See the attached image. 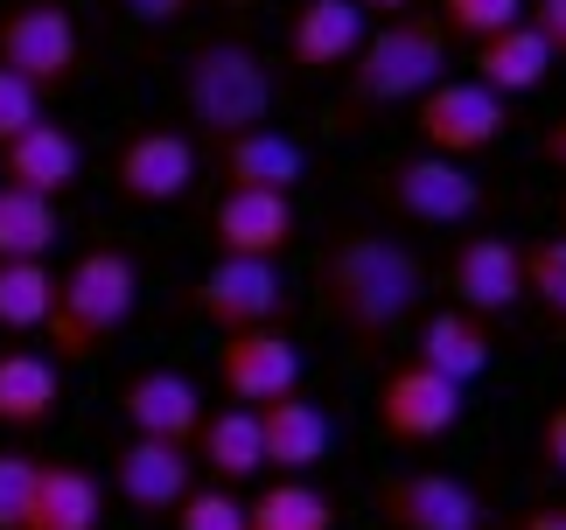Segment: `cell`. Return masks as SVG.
<instances>
[{"label":"cell","instance_id":"obj_1","mask_svg":"<svg viewBox=\"0 0 566 530\" xmlns=\"http://www.w3.org/2000/svg\"><path fill=\"white\" fill-rule=\"evenodd\" d=\"M315 286H322V315L357 349H385L420 315L427 265L412 245H399V237H385V231H343V237H329V252H322Z\"/></svg>","mask_w":566,"mask_h":530},{"label":"cell","instance_id":"obj_2","mask_svg":"<svg viewBox=\"0 0 566 530\" xmlns=\"http://www.w3.org/2000/svg\"><path fill=\"white\" fill-rule=\"evenodd\" d=\"M134 307H140V265L113 245L84 252L71 273L56 279V307H50V321H42V336L56 349V370L92 363L98 349L134 321Z\"/></svg>","mask_w":566,"mask_h":530},{"label":"cell","instance_id":"obj_3","mask_svg":"<svg viewBox=\"0 0 566 530\" xmlns=\"http://www.w3.org/2000/svg\"><path fill=\"white\" fill-rule=\"evenodd\" d=\"M441 77H448V29L433 14H391L385 29L364 35L357 63L343 71L350 119L391 113V105H420Z\"/></svg>","mask_w":566,"mask_h":530},{"label":"cell","instance_id":"obj_4","mask_svg":"<svg viewBox=\"0 0 566 530\" xmlns=\"http://www.w3.org/2000/svg\"><path fill=\"white\" fill-rule=\"evenodd\" d=\"M182 105L210 140H238V132L273 119V71L245 35H210L196 42L182 63Z\"/></svg>","mask_w":566,"mask_h":530},{"label":"cell","instance_id":"obj_5","mask_svg":"<svg viewBox=\"0 0 566 530\" xmlns=\"http://www.w3.org/2000/svg\"><path fill=\"white\" fill-rule=\"evenodd\" d=\"M84 63V35L63 14V0H21L0 14V71H14L21 84H35L42 98L63 92Z\"/></svg>","mask_w":566,"mask_h":530},{"label":"cell","instance_id":"obj_6","mask_svg":"<svg viewBox=\"0 0 566 530\" xmlns=\"http://www.w3.org/2000/svg\"><path fill=\"white\" fill-rule=\"evenodd\" d=\"M504 126H511V98H496L490 84H475V77H441L420 105H412V132H420V147L448 153V161H469V153L496 147Z\"/></svg>","mask_w":566,"mask_h":530},{"label":"cell","instance_id":"obj_7","mask_svg":"<svg viewBox=\"0 0 566 530\" xmlns=\"http://www.w3.org/2000/svg\"><path fill=\"white\" fill-rule=\"evenodd\" d=\"M378 182H385V203L420 231L469 224V216L483 210V182H475L462 161H448V153H406V161H391Z\"/></svg>","mask_w":566,"mask_h":530},{"label":"cell","instance_id":"obj_8","mask_svg":"<svg viewBox=\"0 0 566 530\" xmlns=\"http://www.w3.org/2000/svg\"><path fill=\"white\" fill-rule=\"evenodd\" d=\"M280 307H287V279H280L273 258H217L210 273L196 279V315H203L217 336L273 328Z\"/></svg>","mask_w":566,"mask_h":530},{"label":"cell","instance_id":"obj_9","mask_svg":"<svg viewBox=\"0 0 566 530\" xmlns=\"http://www.w3.org/2000/svg\"><path fill=\"white\" fill-rule=\"evenodd\" d=\"M454 418H462V384H448L420 357L378 378V426L399 447H433L441 433H454Z\"/></svg>","mask_w":566,"mask_h":530},{"label":"cell","instance_id":"obj_10","mask_svg":"<svg viewBox=\"0 0 566 530\" xmlns=\"http://www.w3.org/2000/svg\"><path fill=\"white\" fill-rule=\"evenodd\" d=\"M113 189L140 210H168L196 189V140L189 132H168V126H147L119 147L113 161Z\"/></svg>","mask_w":566,"mask_h":530},{"label":"cell","instance_id":"obj_11","mask_svg":"<svg viewBox=\"0 0 566 530\" xmlns=\"http://www.w3.org/2000/svg\"><path fill=\"white\" fill-rule=\"evenodd\" d=\"M113 489L134 517H176L189 489H196V454L189 447H168V439H126L113 454Z\"/></svg>","mask_w":566,"mask_h":530},{"label":"cell","instance_id":"obj_12","mask_svg":"<svg viewBox=\"0 0 566 530\" xmlns=\"http://www.w3.org/2000/svg\"><path fill=\"white\" fill-rule=\"evenodd\" d=\"M301 216H294V195H273V189H224L210 210V237H217V258H273L294 245Z\"/></svg>","mask_w":566,"mask_h":530},{"label":"cell","instance_id":"obj_13","mask_svg":"<svg viewBox=\"0 0 566 530\" xmlns=\"http://www.w3.org/2000/svg\"><path fill=\"white\" fill-rule=\"evenodd\" d=\"M378 517L391 530H483V496L454 475L412 468V475L378 481Z\"/></svg>","mask_w":566,"mask_h":530},{"label":"cell","instance_id":"obj_14","mask_svg":"<svg viewBox=\"0 0 566 530\" xmlns=\"http://www.w3.org/2000/svg\"><path fill=\"white\" fill-rule=\"evenodd\" d=\"M448 294L475 321H504L525 300V245H511V237H469L448 265Z\"/></svg>","mask_w":566,"mask_h":530},{"label":"cell","instance_id":"obj_15","mask_svg":"<svg viewBox=\"0 0 566 530\" xmlns=\"http://www.w3.org/2000/svg\"><path fill=\"white\" fill-rule=\"evenodd\" d=\"M217 378L238 405H273V398L301 391V349L280 336V328H245V336H224L217 349Z\"/></svg>","mask_w":566,"mask_h":530},{"label":"cell","instance_id":"obj_16","mask_svg":"<svg viewBox=\"0 0 566 530\" xmlns=\"http://www.w3.org/2000/svg\"><path fill=\"white\" fill-rule=\"evenodd\" d=\"M77 174H84V147H77V132L71 126H56V119H35L21 140L0 147V182L8 189H29V195H71L77 189Z\"/></svg>","mask_w":566,"mask_h":530},{"label":"cell","instance_id":"obj_17","mask_svg":"<svg viewBox=\"0 0 566 530\" xmlns=\"http://www.w3.org/2000/svg\"><path fill=\"white\" fill-rule=\"evenodd\" d=\"M259 439H266V468L315 475L336 447V418L322 412L308 391H287V398H273V405H259Z\"/></svg>","mask_w":566,"mask_h":530},{"label":"cell","instance_id":"obj_18","mask_svg":"<svg viewBox=\"0 0 566 530\" xmlns=\"http://www.w3.org/2000/svg\"><path fill=\"white\" fill-rule=\"evenodd\" d=\"M119 412H126V426H134V439L189 447L196 426H203V391H196L182 370H140V378L119 391Z\"/></svg>","mask_w":566,"mask_h":530},{"label":"cell","instance_id":"obj_19","mask_svg":"<svg viewBox=\"0 0 566 530\" xmlns=\"http://www.w3.org/2000/svg\"><path fill=\"white\" fill-rule=\"evenodd\" d=\"M364 35H371V29H364L357 0H301L294 29H287V56H294V71L329 77V71H350V63H357Z\"/></svg>","mask_w":566,"mask_h":530},{"label":"cell","instance_id":"obj_20","mask_svg":"<svg viewBox=\"0 0 566 530\" xmlns=\"http://www.w3.org/2000/svg\"><path fill=\"white\" fill-rule=\"evenodd\" d=\"M217 168H224L231 189L294 195V182L308 174V153H301V140H287L280 126H252V132H238V140H217Z\"/></svg>","mask_w":566,"mask_h":530},{"label":"cell","instance_id":"obj_21","mask_svg":"<svg viewBox=\"0 0 566 530\" xmlns=\"http://www.w3.org/2000/svg\"><path fill=\"white\" fill-rule=\"evenodd\" d=\"M196 468H210L217 489H238L266 468V439H259V412L252 405H224V412H203V426L189 439Z\"/></svg>","mask_w":566,"mask_h":530},{"label":"cell","instance_id":"obj_22","mask_svg":"<svg viewBox=\"0 0 566 530\" xmlns=\"http://www.w3.org/2000/svg\"><path fill=\"white\" fill-rule=\"evenodd\" d=\"M553 77V42L532 21H511L504 35L475 42V84H490L496 98H525Z\"/></svg>","mask_w":566,"mask_h":530},{"label":"cell","instance_id":"obj_23","mask_svg":"<svg viewBox=\"0 0 566 530\" xmlns=\"http://www.w3.org/2000/svg\"><path fill=\"white\" fill-rule=\"evenodd\" d=\"M105 517V489L92 468H63V460H42L35 475V502L29 517H21V530H98Z\"/></svg>","mask_w":566,"mask_h":530},{"label":"cell","instance_id":"obj_24","mask_svg":"<svg viewBox=\"0 0 566 530\" xmlns=\"http://www.w3.org/2000/svg\"><path fill=\"white\" fill-rule=\"evenodd\" d=\"M490 321H475V315H462V307H441V315H427L420 321V363L427 370H441L448 384H475L490 370Z\"/></svg>","mask_w":566,"mask_h":530},{"label":"cell","instance_id":"obj_25","mask_svg":"<svg viewBox=\"0 0 566 530\" xmlns=\"http://www.w3.org/2000/svg\"><path fill=\"white\" fill-rule=\"evenodd\" d=\"M56 391H63V370L35 349H0V426L29 433L56 412Z\"/></svg>","mask_w":566,"mask_h":530},{"label":"cell","instance_id":"obj_26","mask_svg":"<svg viewBox=\"0 0 566 530\" xmlns=\"http://www.w3.org/2000/svg\"><path fill=\"white\" fill-rule=\"evenodd\" d=\"M245 530H336V502L308 475H280L245 502Z\"/></svg>","mask_w":566,"mask_h":530},{"label":"cell","instance_id":"obj_27","mask_svg":"<svg viewBox=\"0 0 566 530\" xmlns=\"http://www.w3.org/2000/svg\"><path fill=\"white\" fill-rule=\"evenodd\" d=\"M56 237H63V224H56V203H50V195H29V189H8V182H0V265L50 258Z\"/></svg>","mask_w":566,"mask_h":530},{"label":"cell","instance_id":"obj_28","mask_svg":"<svg viewBox=\"0 0 566 530\" xmlns=\"http://www.w3.org/2000/svg\"><path fill=\"white\" fill-rule=\"evenodd\" d=\"M50 307H56V273L42 258L0 265V328H8V336L42 328V321H50Z\"/></svg>","mask_w":566,"mask_h":530},{"label":"cell","instance_id":"obj_29","mask_svg":"<svg viewBox=\"0 0 566 530\" xmlns=\"http://www.w3.org/2000/svg\"><path fill=\"white\" fill-rule=\"evenodd\" d=\"M454 35H469V42H490V35H504L511 21H525V0H441V14H433Z\"/></svg>","mask_w":566,"mask_h":530},{"label":"cell","instance_id":"obj_30","mask_svg":"<svg viewBox=\"0 0 566 530\" xmlns=\"http://www.w3.org/2000/svg\"><path fill=\"white\" fill-rule=\"evenodd\" d=\"M525 300H538L553 321H566V237L525 245Z\"/></svg>","mask_w":566,"mask_h":530},{"label":"cell","instance_id":"obj_31","mask_svg":"<svg viewBox=\"0 0 566 530\" xmlns=\"http://www.w3.org/2000/svg\"><path fill=\"white\" fill-rule=\"evenodd\" d=\"M35 475H42L35 454L0 447V530H21V517H29V502H35Z\"/></svg>","mask_w":566,"mask_h":530},{"label":"cell","instance_id":"obj_32","mask_svg":"<svg viewBox=\"0 0 566 530\" xmlns=\"http://www.w3.org/2000/svg\"><path fill=\"white\" fill-rule=\"evenodd\" d=\"M168 523H176V530H245V502L210 481V489H189V502Z\"/></svg>","mask_w":566,"mask_h":530},{"label":"cell","instance_id":"obj_33","mask_svg":"<svg viewBox=\"0 0 566 530\" xmlns=\"http://www.w3.org/2000/svg\"><path fill=\"white\" fill-rule=\"evenodd\" d=\"M35 119H42V92H35V84H21L14 71H0V147L21 140Z\"/></svg>","mask_w":566,"mask_h":530},{"label":"cell","instance_id":"obj_34","mask_svg":"<svg viewBox=\"0 0 566 530\" xmlns=\"http://www.w3.org/2000/svg\"><path fill=\"white\" fill-rule=\"evenodd\" d=\"M538 468L546 475H566V398L538 418Z\"/></svg>","mask_w":566,"mask_h":530},{"label":"cell","instance_id":"obj_35","mask_svg":"<svg viewBox=\"0 0 566 530\" xmlns=\"http://www.w3.org/2000/svg\"><path fill=\"white\" fill-rule=\"evenodd\" d=\"M525 21L553 42V56H566V0H525Z\"/></svg>","mask_w":566,"mask_h":530},{"label":"cell","instance_id":"obj_36","mask_svg":"<svg viewBox=\"0 0 566 530\" xmlns=\"http://www.w3.org/2000/svg\"><path fill=\"white\" fill-rule=\"evenodd\" d=\"M126 21H140V29H161V21H182L196 0H119Z\"/></svg>","mask_w":566,"mask_h":530},{"label":"cell","instance_id":"obj_37","mask_svg":"<svg viewBox=\"0 0 566 530\" xmlns=\"http://www.w3.org/2000/svg\"><path fill=\"white\" fill-rule=\"evenodd\" d=\"M517 530H566V502H538V510H525Z\"/></svg>","mask_w":566,"mask_h":530},{"label":"cell","instance_id":"obj_38","mask_svg":"<svg viewBox=\"0 0 566 530\" xmlns=\"http://www.w3.org/2000/svg\"><path fill=\"white\" fill-rule=\"evenodd\" d=\"M538 153H546V161L566 174V119H553V126H546V140H538Z\"/></svg>","mask_w":566,"mask_h":530},{"label":"cell","instance_id":"obj_39","mask_svg":"<svg viewBox=\"0 0 566 530\" xmlns=\"http://www.w3.org/2000/svg\"><path fill=\"white\" fill-rule=\"evenodd\" d=\"M357 8H364V14H385V21H391V14H406L412 0H357Z\"/></svg>","mask_w":566,"mask_h":530},{"label":"cell","instance_id":"obj_40","mask_svg":"<svg viewBox=\"0 0 566 530\" xmlns=\"http://www.w3.org/2000/svg\"><path fill=\"white\" fill-rule=\"evenodd\" d=\"M559 224H566V195H559Z\"/></svg>","mask_w":566,"mask_h":530}]
</instances>
